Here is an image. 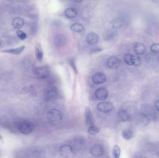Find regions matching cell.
I'll return each instance as SVG.
<instances>
[{
	"instance_id": "obj_1",
	"label": "cell",
	"mask_w": 159,
	"mask_h": 158,
	"mask_svg": "<svg viewBox=\"0 0 159 158\" xmlns=\"http://www.w3.org/2000/svg\"><path fill=\"white\" fill-rule=\"evenodd\" d=\"M48 121L51 124L57 125L60 124L62 120V115L60 110L52 108L47 113Z\"/></svg>"
},
{
	"instance_id": "obj_2",
	"label": "cell",
	"mask_w": 159,
	"mask_h": 158,
	"mask_svg": "<svg viewBox=\"0 0 159 158\" xmlns=\"http://www.w3.org/2000/svg\"><path fill=\"white\" fill-rule=\"evenodd\" d=\"M51 69L49 66L38 67L34 70V74L38 79H44L50 75Z\"/></svg>"
},
{
	"instance_id": "obj_3",
	"label": "cell",
	"mask_w": 159,
	"mask_h": 158,
	"mask_svg": "<svg viewBox=\"0 0 159 158\" xmlns=\"http://www.w3.org/2000/svg\"><path fill=\"white\" fill-rule=\"evenodd\" d=\"M45 99L49 101L56 100L58 96L57 88L53 86H50L45 89L44 93Z\"/></svg>"
},
{
	"instance_id": "obj_4",
	"label": "cell",
	"mask_w": 159,
	"mask_h": 158,
	"mask_svg": "<svg viewBox=\"0 0 159 158\" xmlns=\"http://www.w3.org/2000/svg\"><path fill=\"white\" fill-rule=\"evenodd\" d=\"M18 129L21 133L24 135H28L33 131L34 125L30 121H24L20 123Z\"/></svg>"
},
{
	"instance_id": "obj_5",
	"label": "cell",
	"mask_w": 159,
	"mask_h": 158,
	"mask_svg": "<svg viewBox=\"0 0 159 158\" xmlns=\"http://www.w3.org/2000/svg\"><path fill=\"white\" fill-rule=\"evenodd\" d=\"M113 104L108 101L100 102L97 105V110L102 113H109L113 110Z\"/></svg>"
},
{
	"instance_id": "obj_6",
	"label": "cell",
	"mask_w": 159,
	"mask_h": 158,
	"mask_svg": "<svg viewBox=\"0 0 159 158\" xmlns=\"http://www.w3.org/2000/svg\"><path fill=\"white\" fill-rule=\"evenodd\" d=\"M67 42V37L65 34H60L56 35L53 39V43L57 48H62L66 45Z\"/></svg>"
},
{
	"instance_id": "obj_7",
	"label": "cell",
	"mask_w": 159,
	"mask_h": 158,
	"mask_svg": "<svg viewBox=\"0 0 159 158\" xmlns=\"http://www.w3.org/2000/svg\"><path fill=\"white\" fill-rule=\"evenodd\" d=\"M73 152V148L69 145H64L60 148L59 154L60 156L64 158H68L71 156Z\"/></svg>"
},
{
	"instance_id": "obj_8",
	"label": "cell",
	"mask_w": 159,
	"mask_h": 158,
	"mask_svg": "<svg viewBox=\"0 0 159 158\" xmlns=\"http://www.w3.org/2000/svg\"><path fill=\"white\" fill-rule=\"evenodd\" d=\"M95 97L99 100H105L108 96V92L106 88L101 87L95 90Z\"/></svg>"
},
{
	"instance_id": "obj_9",
	"label": "cell",
	"mask_w": 159,
	"mask_h": 158,
	"mask_svg": "<svg viewBox=\"0 0 159 158\" xmlns=\"http://www.w3.org/2000/svg\"><path fill=\"white\" fill-rule=\"evenodd\" d=\"M121 62L118 58L115 57H111L107 61V66L111 69L115 70L119 67Z\"/></svg>"
},
{
	"instance_id": "obj_10",
	"label": "cell",
	"mask_w": 159,
	"mask_h": 158,
	"mask_svg": "<svg viewBox=\"0 0 159 158\" xmlns=\"http://www.w3.org/2000/svg\"><path fill=\"white\" fill-rule=\"evenodd\" d=\"M106 75L102 72H97L92 77V81L96 84H101L106 82Z\"/></svg>"
},
{
	"instance_id": "obj_11",
	"label": "cell",
	"mask_w": 159,
	"mask_h": 158,
	"mask_svg": "<svg viewBox=\"0 0 159 158\" xmlns=\"http://www.w3.org/2000/svg\"><path fill=\"white\" fill-rule=\"evenodd\" d=\"M98 40L99 36L95 32H90L86 37V42L90 45H94L97 43Z\"/></svg>"
},
{
	"instance_id": "obj_12",
	"label": "cell",
	"mask_w": 159,
	"mask_h": 158,
	"mask_svg": "<svg viewBox=\"0 0 159 158\" xmlns=\"http://www.w3.org/2000/svg\"><path fill=\"white\" fill-rule=\"evenodd\" d=\"M24 20L22 18L16 17L14 18L12 21V26L14 29L20 30L24 25Z\"/></svg>"
},
{
	"instance_id": "obj_13",
	"label": "cell",
	"mask_w": 159,
	"mask_h": 158,
	"mask_svg": "<svg viewBox=\"0 0 159 158\" xmlns=\"http://www.w3.org/2000/svg\"><path fill=\"white\" fill-rule=\"evenodd\" d=\"M104 152L103 148L100 145H96L93 146L90 150L91 155L95 157L101 156L104 154Z\"/></svg>"
},
{
	"instance_id": "obj_14",
	"label": "cell",
	"mask_w": 159,
	"mask_h": 158,
	"mask_svg": "<svg viewBox=\"0 0 159 158\" xmlns=\"http://www.w3.org/2000/svg\"><path fill=\"white\" fill-rule=\"evenodd\" d=\"M25 49V46H22L19 48H16L9 49H6L1 51V52L4 53H9V54H13L15 55H19L21 53L23 52V51Z\"/></svg>"
},
{
	"instance_id": "obj_15",
	"label": "cell",
	"mask_w": 159,
	"mask_h": 158,
	"mask_svg": "<svg viewBox=\"0 0 159 158\" xmlns=\"http://www.w3.org/2000/svg\"><path fill=\"white\" fill-rule=\"evenodd\" d=\"M35 52L37 60L40 62H42L43 58V49L41 44L38 42L36 43L35 46Z\"/></svg>"
},
{
	"instance_id": "obj_16",
	"label": "cell",
	"mask_w": 159,
	"mask_h": 158,
	"mask_svg": "<svg viewBox=\"0 0 159 158\" xmlns=\"http://www.w3.org/2000/svg\"><path fill=\"white\" fill-rule=\"evenodd\" d=\"M146 48L144 44L140 42L135 43L134 46V51L137 55H142L146 52Z\"/></svg>"
},
{
	"instance_id": "obj_17",
	"label": "cell",
	"mask_w": 159,
	"mask_h": 158,
	"mask_svg": "<svg viewBox=\"0 0 159 158\" xmlns=\"http://www.w3.org/2000/svg\"><path fill=\"white\" fill-rule=\"evenodd\" d=\"M85 119L87 125L90 126L94 125V121L91 117L90 109L88 106H87L85 108Z\"/></svg>"
},
{
	"instance_id": "obj_18",
	"label": "cell",
	"mask_w": 159,
	"mask_h": 158,
	"mask_svg": "<svg viewBox=\"0 0 159 158\" xmlns=\"http://www.w3.org/2000/svg\"><path fill=\"white\" fill-rule=\"evenodd\" d=\"M118 118L120 121L125 122L129 120L130 116L126 110H121L118 113Z\"/></svg>"
},
{
	"instance_id": "obj_19",
	"label": "cell",
	"mask_w": 159,
	"mask_h": 158,
	"mask_svg": "<svg viewBox=\"0 0 159 158\" xmlns=\"http://www.w3.org/2000/svg\"><path fill=\"white\" fill-rule=\"evenodd\" d=\"M64 14L66 17L69 19L74 18L78 14L76 9L73 8H67L64 12Z\"/></svg>"
},
{
	"instance_id": "obj_20",
	"label": "cell",
	"mask_w": 159,
	"mask_h": 158,
	"mask_svg": "<svg viewBox=\"0 0 159 158\" xmlns=\"http://www.w3.org/2000/svg\"><path fill=\"white\" fill-rule=\"evenodd\" d=\"M70 28L72 31L79 32V33L83 32L85 31V28L84 26L81 23H79V22H77L72 24Z\"/></svg>"
},
{
	"instance_id": "obj_21",
	"label": "cell",
	"mask_w": 159,
	"mask_h": 158,
	"mask_svg": "<svg viewBox=\"0 0 159 158\" xmlns=\"http://www.w3.org/2000/svg\"><path fill=\"white\" fill-rule=\"evenodd\" d=\"M125 62L129 66H134L135 56L131 53H126L124 57Z\"/></svg>"
},
{
	"instance_id": "obj_22",
	"label": "cell",
	"mask_w": 159,
	"mask_h": 158,
	"mask_svg": "<svg viewBox=\"0 0 159 158\" xmlns=\"http://www.w3.org/2000/svg\"><path fill=\"white\" fill-rule=\"evenodd\" d=\"M123 21L120 18H117L111 21L110 24L114 29L121 28L123 25Z\"/></svg>"
},
{
	"instance_id": "obj_23",
	"label": "cell",
	"mask_w": 159,
	"mask_h": 158,
	"mask_svg": "<svg viewBox=\"0 0 159 158\" xmlns=\"http://www.w3.org/2000/svg\"><path fill=\"white\" fill-rule=\"evenodd\" d=\"M122 135L126 140H130L133 137V132L130 129H125L122 131Z\"/></svg>"
},
{
	"instance_id": "obj_24",
	"label": "cell",
	"mask_w": 159,
	"mask_h": 158,
	"mask_svg": "<svg viewBox=\"0 0 159 158\" xmlns=\"http://www.w3.org/2000/svg\"><path fill=\"white\" fill-rule=\"evenodd\" d=\"M116 32L114 30H110L105 34L104 39L105 41H109L113 39L116 35Z\"/></svg>"
},
{
	"instance_id": "obj_25",
	"label": "cell",
	"mask_w": 159,
	"mask_h": 158,
	"mask_svg": "<svg viewBox=\"0 0 159 158\" xmlns=\"http://www.w3.org/2000/svg\"><path fill=\"white\" fill-rule=\"evenodd\" d=\"M121 149L117 145L114 146L113 149V155L114 158H119L121 155Z\"/></svg>"
},
{
	"instance_id": "obj_26",
	"label": "cell",
	"mask_w": 159,
	"mask_h": 158,
	"mask_svg": "<svg viewBox=\"0 0 159 158\" xmlns=\"http://www.w3.org/2000/svg\"><path fill=\"white\" fill-rule=\"evenodd\" d=\"M78 140L75 141L74 143V149L77 150H80L84 146V141H81V139H77Z\"/></svg>"
},
{
	"instance_id": "obj_27",
	"label": "cell",
	"mask_w": 159,
	"mask_h": 158,
	"mask_svg": "<svg viewBox=\"0 0 159 158\" xmlns=\"http://www.w3.org/2000/svg\"><path fill=\"white\" fill-rule=\"evenodd\" d=\"M100 131V129L98 128L97 127H95L94 125L90 126V128L87 130V132L88 134L90 135H95L99 133Z\"/></svg>"
},
{
	"instance_id": "obj_28",
	"label": "cell",
	"mask_w": 159,
	"mask_h": 158,
	"mask_svg": "<svg viewBox=\"0 0 159 158\" xmlns=\"http://www.w3.org/2000/svg\"><path fill=\"white\" fill-rule=\"evenodd\" d=\"M69 63L70 65L71 66L72 69H73L75 73L76 74H78V69H77V67L76 65L75 59H74V58L70 59L69 60Z\"/></svg>"
},
{
	"instance_id": "obj_29",
	"label": "cell",
	"mask_w": 159,
	"mask_h": 158,
	"mask_svg": "<svg viewBox=\"0 0 159 158\" xmlns=\"http://www.w3.org/2000/svg\"><path fill=\"white\" fill-rule=\"evenodd\" d=\"M150 51L153 53H159V44L153 43L150 46Z\"/></svg>"
},
{
	"instance_id": "obj_30",
	"label": "cell",
	"mask_w": 159,
	"mask_h": 158,
	"mask_svg": "<svg viewBox=\"0 0 159 158\" xmlns=\"http://www.w3.org/2000/svg\"><path fill=\"white\" fill-rule=\"evenodd\" d=\"M16 34H17V35L19 38L21 40H25L28 37L27 35L24 32H23L22 31V30H18L16 31Z\"/></svg>"
},
{
	"instance_id": "obj_31",
	"label": "cell",
	"mask_w": 159,
	"mask_h": 158,
	"mask_svg": "<svg viewBox=\"0 0 159 158\" xmlns=\"http://www.w3.org/2000/svg\"><path fill=\"white\" fill-rule=\"evenodd\" d=\"M141 59L138 56H135L134 66H138L141 65Z\"/></svg>"
},
{
	"instance_id": "obj_32",
	"label": "cell",
	"mask_w": 159,
	"mask_h": 158,
	"mask_svg": "<svg viewBox=\"0 0 159 158\" xmlns=\"http://www.w3.org/2000/svg\"><path fill=\"white\" fill-rule=\"evenodd\" d=\"M103 49L100 48H95L93 49V50H91L90 52V54H95L97 53H99L101 52L102 51Z\"/></svg>"
},
{
	"instance_id": "obj_33",
	"label": "cell",
	"mask_w": 159,
	"mask_h": 158,
	"mask_svg": "<svg viewBox=\"0 0 159 158\" xmlns=\"http://www.w3.org/2000/svg\"><path fill=\"white\" fill-rule=\"evenodd\" d=\"M155 106L156 110L159 112V100L156 101L155 103Z\"/></svg>"
},
{
	"instance_id": "obj_34",
	"label": "cell",
	"mask_w": 159,
	"mask_h": 158,
	"mask_svg": "<svg viewBox=\"0 0 159 158\" xmlns=\"http://www.w3.org/2000/svg\"><path fill=\"white\" fill-rule=\"evenodd\" d=\"M152 1L153 3L156 5H158L159 6V0H152Z\"/></svg>"
},
{
	"instance_id": "obj_35",
	"label": "cell",
	"mask_w": 159,
	"mask_h": 158,
	"mask_svg": "<svg viewBox=\"0 0 159 158\" xmlns=\"http://www.w3.org/2000/svg\"><path fill=\"white\" fill-rule=\"evenodd\" d=\"M74 1L77 3H81L84 0H74Z\"/></svg>"
},
{
	"instance_id": "obj_36",
	"label": "cell",
	"mask_w": 159,
	"mask_h": 158,
	"mask_svg": "<svg viewBox=\"0 0 159 158\" xmlns=\"http://www.w3.org/2000/svg\"><path fill=\"white\" fill-rule=\"evenodd\" d=\"M2 136H1V135H0V140H2Z\"/></svg>"
},
{
	"instance_id": "obj_37",
	"label": "cell",
	"mask_w": 159,
	"mask_h": 158,
	"mask_svg": "<svg viewBox=\"0 0 159 158\" xmlns=\"http://www.w3.org/2000/svg\"><path fill=\"white\" fill-rule=\"evenodd\" d=\"M158 62H159V56H158Z\"/></svg>"
},
{
	"instance_id": "obj_38",
	"label": "cell",
	"mask_w": 159,
	"mask_h": 158,
	"mask_svg": "<svg viewBox=\"0 0 159 158\" xmlns=\"http://www.w3.org/2000/svg\"><path fill=\"white\" fill-rule=\"evenodd\" d=\"M1 41H0V46H1Z\"/></svg>"
}]
</instances>
